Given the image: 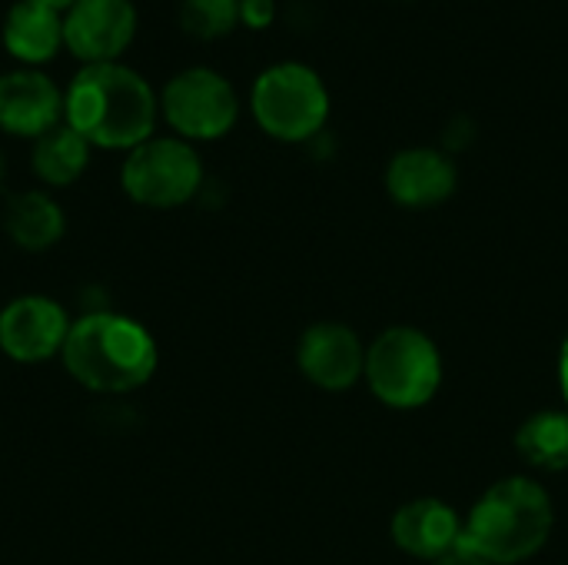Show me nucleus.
Masks as SVG:
<instances>
[{"label": "nucleus", "instance_id": "21", "mask_svg": "<svg viewBox=\"0 0 568 565\" xmlns=\"http://www.w3.org/2000/svg\"><path fill=\"white\" fill-rule=\"evenodd\" d=\"M559 386H562V396L568 403V336L562 343V353H559Z\"/></svg>", "mask_w": 568, "mask_h": 565}, {"label": "nucleus", "instance_id": "17", "mask_svg": "<svg viewBox=\"0 0 568 565\" xmlns=\"http://www.w3.org/2000/svg\"><path fill=\"white\" fill-rule=\"evenodd\" d=\"M519 456L546 473L568 470V413H536L516 433Z\"/></svg>", "mask_w": 568, "mask_h": 565}, {"label": "nucleus", "instance_id": "18", "mask_svg": "<svg viewBox=\"0 0 568 565\" xmlns=\"http://www.w3.org/2000/svg\"><path fill=\"white\" fill-rule=\"evenodd\" d=\"M240 23V0H180V27L190 37H226Z\"/></svg>", "mask_w": 568, "mask_h": 565}, {"label": "nucleus", "instance_id": "3", "mask_svg": "<svg viewBox=\"0 0 568 565\" xmlns=\"http://www.w3.org/2000/svg\"><path fill=\"white\" fill-rule=\"evenodd\" d=\"M552 523L549 493L526 476H513L496 483L473 506L463 526V543L493 565H516L546 546Z\"/></svg>", "mask_w": 568, "mask_h": 565}, {"label": "nucleus", "instance_id": "20", "mask_svg": "<svg viewBox=\"0 0 568 565\" xmlns=\"http://www.w3.org/2000/svg\"><path fill=\"white\" fill-rule=\"evenodd\" d=\"M433 565H493V563H489V559H483L476 549H469V546L459 539V546H456V549H449L446 556H439Z\"/></svg>", "mask_w": 568, "mask_h": 565}, {"label": "nucleus", "instance_id": "8", "mask_svg": "<svg viewBox=\"0 0 568 565\" xmlns=\"http://www.w3.org/2000/svg\"><path fill=\"white\" fill-rule=\"evenodd\" d=\"M133 0H77L63 10V47L83 63H113L136 37Z\"/></svg>", "mask_w": 568, "mask_h": 565}, {"label": "nucleus", "instance_id": "6", "mask_svg": "<svg viewBox=\"0 0 568 565\" xmlns=\"http://www.w3.org/2000/svg\"><path fill=\"white\" fill-rule=\"evenodd\" d=\"M203 183L200 153L180 137H150L120 167L123 193L150 210H173L196 196Z\"/></svg>", "mask_w": 568, "mask_h": 565}, {"label": "nucleus", "instance_id": "12", "mask_svg": "<svg viewBox=\"0 0 568 565\" xmlns=\"http://www.w3.org/2000/svg\"><path fill=\"white\" fill-rule=\"evenodd\" d=\"M386 190L403 206H436L456 190V163L429 147L403 150L386 170Z\"/></svg>", "mask_w": 568, "mask_h": 565}, {"label": "nucleus", "instance_id": "11", "mask_svg": "<svg viewBox=\"0 0 568 565\" xmlns=\"http://www.w3.org/2000/svg\"><path fill=\"white\" fill-rule=\"evenodd\" d=\"M63 117V90L33 67L0 73V130L13 137H40Z\"/></svg>", "mask_w": 568, "mask_h": 565}, {"label": "nucleus", "instance_id": "22", "mask_svg": "<svg viewBox=\"0 0 568 565\" xmlns=\"http://www.w3.org/2000/svg\"><path fill=\"white\" fill-rule=\"evenodd\" d=\"M37 3H47V7H53V10H67V7H73L77 0H37Z\"/></svg>", "mask_w": 568, "mask_h": 565}, {"label": "nucleus", "instance_id": "5", "mask_svg": "<svg viewBox=\"0 0 568 565\" xmlns=\"http://www.w3.org/2000/svg\"><path fill=\"white\" fill-rule=\"evenodd\" d=\"M253 117L256 123L286 143L306 140L323 130L329 117V93L323 77L296 60L266 67L253 83Z\"/></svg>", "mask_w": 568, "mask_h": 565}, {"label": "nucleus", "instance_id": "10", "mask_svg": "<svg viewBox=\"0 0 568 565\" xmlns=\"http://www.w3.org/2000/svg\"><path fill=\"white\" fill-rule=\"evenodd\" d=\"M303 376L320 390H349L366 373V350L346 323H313L296 346Z\"/></svg>", "mask_w": 568, "mask_h": 565}, {"label": "nucleus", "instance_id": "13", "mask_svg": "<svg viewBox=\"0 0 568 565\" xmlns=\"http://www.w3.org/2000/svg\"><path fill=\"white\" fill-rule=\"evenodd\" d=\"M393 539L403 553L436 563L439 556L459 546L463 523L456 509L443 500H416L393 516Z\"/></svg>", "mask_w": 568, "mask_h": 565}, {"label": "nucleus", "instance_id": "4", "mask_svg": "<svg viewBox=\"0 0 568 565\" xmlns=\"http://www.w3.org/2000/svg\"><path fill=\"white\" fill-rule=\"evenodd\" d=\"M366 380L379 403L393 410H419L443 383V360L426 333L393 326L366 350Z\"/></svg>", "mask_w": 568, "mask_h": 565}, {"label": "nucleus", "instance_id": "23", "mask_svg": "<svg viewBox=\"0 0 568 565\" xmlns=\"http://www.w3.org/2000/svg\"><path fill=\"white\" fill-rule=\"evenodd\" d=\"M0 180H3V157H0Z\"/></svg>", "mask_w": 568, "mask_h": 565}, {"label": "nucleus", "instance_id": "7", "mask_svg": "<svg viewBox=\"0 0 568 565\" xmlns=\"http://www.w3.org/2000/svg\"><path fill=\"white\" fill-rule=\"evenodd\" d=\"M160 113L183 140H216L233 130L240 100L223 73L210 67H186L163 83Z\"/></svg>", "mask_w": 568, "mask_h": 565}, {"label": "nucleus", "instance_id": "16", "mask_svg": "<svg viewBox=\"0 0 568 565\" xmlns=\"http://www.w3.org/2000/svg\"><path fill=\"white\" fill-rule=\"evenodd\" d=\"M30 163L47 186H70L73 180L83 176L90 163V143L70 123H57L53 130L33 140Z\"/></svg>", "mask_w": 568, "mask_h": 565}, {"label": "nucleus", "instance_id": "9", "mask_svg": "<svg viewBox=\"0 0 568 565\" xmlns=\"http://www.w3.org/2000/svg\"><path fill=\"white\" fill-rule=\"evenodd\" d=\"M70 316L50 296H17L0 310V350L17 363H43L63 353Z\"/></svg>", "mask_w": 568, "mask_h": 565}, {"label": "nucleus", "instance_id": "1", "mask_svg": "<svg viewBox=\"0 0 568 565\" xmlns=\"http://www.w3.org/2000/svg\"><path fill=\"white\" fill-rule=\"evenodd\" d=\"M160 97L143 73L113 63H83L63 90V123L90 147L133 150L153 137Z\"/></svg>", "mask_w": 568, "mask_h": 565}, {"label": "nucleus", "instance_id": "19", "mask_svg": "<svg viewBox=\"0 0 568 565\" xmlns=\"http://www.w3.org/2000/svg\"><path fill=\"white\" fill-rule=\"evenodd\" d=\"M273 13H276L273 0H240V20L250 27H270Z\"/></svg>", "mask_w": 568, "mask_h": 565}, {"label": "nucleus", "instance_id": "14", "mask_svg": "<svg viewBox=\"0 0 568 565\" xmlns=\"http://www.w3.org/2000/svg\"><path fill=\"white\" fill-rule=\"evenodd\" d=\"M3 47L27 67L53 60L63 47V10L37 0H17L3 17Z\"/></svg>", "mask_w": 568, "mask_h": 565}, {"label": "nucleus", "instance_id": "2", "mask_svg": "<svg viewBox=\"0 0 568 565\" xmlns=\"http://www.w3.org/2000/svg\"><path fill=\"white\" fill-rule=\"evenodd\" d=\"M60 356L80 386L93 393H130L156 370V340L130 316L90 313L70 326Z\"/></svg>", "mask_w": 568, "mask_h": 565}, {"label": "nucleus", "instance_id": "15", "mask_svg": "<svg viewBox=\"0 0 568 565\" xmlns=\"http://www.w3.org/2000/svg\"><path fill=\"white\" fill-rule=\"evenodd\" d=\"M3 230L20 250L43 253V250L60 243L67 220H63V210L53 196H47L40 190H23V193H13L7 200Z\"/></svg>", "mask_w": 568, "mask_h": 565}]
</instances>
